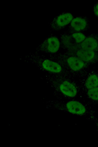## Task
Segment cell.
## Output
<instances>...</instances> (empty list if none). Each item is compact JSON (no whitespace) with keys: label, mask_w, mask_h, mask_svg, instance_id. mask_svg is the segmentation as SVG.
Segmentation results:
<instances>
[{"label":"cell","mask_w":98,"mask_h":147,"mask_svg":"<svg viewBox=\"0 0 98 147\" xmlns=\"http://www.w3.org/2000/svg\"><path fill=\"white\" fill-rule=\"evenodd\" d=\"M46 107L48 109L58 110L73 115L81 116L86 114L87 111V107L84 104L74 100L49 101L46 102Z\"/></svg>","instance_id":"6da1fadb"},{"label":"cell","mask_w":98,"mask_h":147,"mask_svg":"<svg viewBox=\"0 0 98 147\" xmlns=\"http://www.w3.org/2000/svg\"><path fill=\"white\" fill-rule=\"evenodd\" d=\"M25 57L26 61L48 72L58 74L63 70L62 66L52 60L43 58L34 54H29Z\"/></svg>","instance_id":"7a4b0ae2"},{"label":"cell","mask_w":98,"mask_h":147,"mask_svg":"<svg viewBox=\"0 0 98 147\" xmlns=\"http://www.w3.org/2000/svg\"><path fill=\"white\" fill-rule=\"evenodd\" d=\"M74 16L69 12H64L54 17L50 23L51 31H59L69 25L74 18Z\"/></svg>","instance_id":"3957f363"},{"label":"cell","mask_w":98,"mask_h":147,"mask_svg":"<svg viewBox=\"0 0 98 147\" xmlns=\"http://www.w3.org/2000/svg\"><path fill=\"white\" fill-rule=\"evenodd\" d=\"M60 42L57 37L52 35L48 37L37 47V50L49 54L57 53L59 49Z\"/></svg>","instance_id":"277c9868"},{"label":"cell","mask_w":98,"mask_h":147,"mask_svg":"<svg viewBox=\"0 0 98 147\" xmlns=\"http://www.w3.org/2000/svg\"><path fill=\"white\" fill-rule=\"evenodd\" d=\"M90 28L89 20L85 16H77L74 17L69 24L68 31L82 32L87 31Z\"/></svg>","instance_id":"5b68a950"},{"label":"cell","mask_w":98,"mask_h":147,"mask_svg":"<svg viewBox=\"0 0 98 147\" xmlns=\"http://www.w3.org/2000/svg\"><path fill=\"white\" fill-rule=\"evenodd\" d=\"M57 86L60 92L66 96L73 98L77 94L76 87L71 82L66 80L62 81L59 83Z\"/></svg>","instance_id":"8992f818"},{"label":"cell","mask_w":98,"mask_h":147,"mask_svg":"<svg viewBox=\"0 0 98 147\" xmlns=\"http://www.w3.org/2000/svg\"><path fill=\"white\" fill-rule=\"evenodd\" d=\"M79 47L83 49L98 52V35L97 33L87 35Z\"/></svg>","instance_id":"52a82bcc"},{"label":"cell","mask_w":98,"mask_h":147,"mask_svg":"<svg viewBox=\"0 0 98 147\" xmlns=\"http://www.w3.org/2000/svg\"><path fill=\"white\" fill-rule=\"evenodd\" d=\"M75 56L85 63H89L95 62L98 59V52L78 48L75 52Z\"/></svg>","instance_id":"ba28073f"},{"label":"cell","mask_w":98,"mask_h":147,"mask_svg":"<svg viewBox=\"0 0 98 147\" xmlns=\"http://www.w3.org/2000/svg\"><path fill=\"white\" fill-rule=\"evenodd\" d=\"M65 62L71 70L75 71L82 70L87 64L75 55L67 57L65 59Z\"/></svg>","instance_id":"9c48e42d"},{"label":"cell","mask_w":98,"mask_h":147,"mask_svg":"<svg viewBox=\"0 0 98 147\" xmlns=\"http://www.w3.org/2000/svg\"><path fill=\"white\" fill-rule=\"evenodd\" d=\"M85 86L89 89L98 87V76L95 74L90 75L87 78L85 83Z\"/></svg>","instance_id":"30bf717a"},{"label":"cell","mask_w":98,"mask_h":147,"mask_svg":"<svg viewBox=\"0 0 98 147\" xmlns=\"http://www.w3.org/2000/svg\"><path fill=\"white\" fill-rule=\"evenodd\" d=\"M68 31L70 34L72 38L74 40L76 43L78 45L80 44L87 37V35L82 33Z\"/></svg>","instance_id":"8fae6325"},{"label":"cell","mask_w":98,"mask_h":147,"mask_svg":"<svg viewBox=\"0 0 98 147\" xmlns=\"http://www.w3.org/2000/svg\"><path fill=\"white\" fill-rule=\"evenodd\" d=\"M87 94L91 100L98 101V87L88 90Z\"/></svg>","instance_id":"7c38bea8"},{"label":"cell","mask_w":98,"mask_h":147,"mask_svg":"<svg viewBox=\"0 0 98 147\" xmlns=\"http://www.w3.org/2000/svg\"><path fill=\"white\" fill-rule=\"evenodd\" d=\"M93 11L95 16L98 18V2H97L93 5Z\"/></svg>","instance_id":"4fadbf2b"},{"label":"cell","mask_w":98,"mask_h":147,"mask_svg":"<svg viewBox=\"0 0 98 147\" xmlns=\"http://www.w3.org/2000/svg\"><path fill=\"white\" fill-rule=\"evenodd\" d=\"M97 34L98 35V25H97Z\"/></svg>","instance_id":"5bb4252c"}]
</instances>
